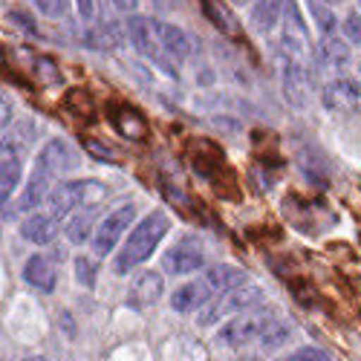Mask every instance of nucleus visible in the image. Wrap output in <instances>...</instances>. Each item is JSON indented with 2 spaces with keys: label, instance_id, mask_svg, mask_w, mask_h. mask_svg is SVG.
<instances>
[{
  "label": "nucleus",
  "instance_id": "4",
  "mask_svg": "<svg viewBox=\"0 0 361 361\" xmlns=\"http://www.w3.org/2000/svg\"><path fill=\"white\" fill-rule=\"evenodd\" d=\"M275 321H278V312L255 307V310H249L243 318H234V321L223 324V329L217 333V344L237 350V347H246V344H252V341H260V336H263Z\"/></svg>",
  "mask_w": 361,
  "mask_h": 361
},
{
  "label": "nucleus",
  "instance_id": "31",
  "mask_svg": "<svg viewBox=\"0 0 361 361\" xmlns=\"http://www.w3.org/2000/svg\"><path fill=\"white\" fill-rule=\"evenodd\" d=\"M281 361H333V358H329L324 350H318V347H300V350H295L292 355H286Z\"/></svg>",
  "mask_w": 361,
  "mask_h": 361
},
{
  "label": "nucleus",
  "instance_id": "13",
  "mask_svg": "<svg viewBox=\"0 0 361 361\" xmlns=\"http://www.w3.org/2000/svg\"><path fill=\"white\" fill-rule=\"evenodd\" d=\"M58 217H52L49 212H32L23 223H20V237L26 243H35V246H47L58 237Z\"/></svg>",
  "mask_w": 361,
  "mask_h": 361
},
{
  "label": "nucleus",
  "instance_id": "19",
  "mask_svg": "<svg viewBox=\"0 0 361 361\" xmlns=\"http://www.w3.org/2000/svg\"><path fill=\"white\" fill-rule=\"evenodd\" d=\"M55 263L47 255H32L23 266V281L38 289V292H52L55 289Z\"/></svg>",
  "mask_w": 361,
  "mask_h": 361
},
{
  "label": "nucleus",
  "instance_id": "26",
  "mask_svg": "<svg viewBox=\"0 0 361 361\" xmlns=\"http://www.w3.org/2000/svg\"><path fill=\"white\" fill-rule=\"evenodd\" d=\"M75 281L84 289H93L96 286V260L93 257H87V255H78L75 257Z\"/></svg>",
  "mask_w": 361,
  "mask_h": 361
},
{
  "label": "nucleus",
  "instance_id": "2",
  "mask_svg": "<svg viewBox=\"0 0 361 361\" xmlns=\"http://www.w3.org/2000/svg\"><path fill=\"white\" fill-rule=\"evenodd\" d=\"M104 197H107V188L102 183H96V179H75V183L55 185L47 197V208L52 217L64 220L75 208H96Z\"/></svg>",
  "mask_w": 361,
  "mask_h": 361
},
{
  "label": "nucleus",
  "instance_id": "8",
  "mask_svg": "<svg viewBox=\"0 0 361 361\" xmlns=\"http://www.w3.org/2000/svg\"><path fill=\"white\" fill-rule=\"evenodd\" d=\"M75 165H78L75 150H73L64 139H49V142L41 147L38 159H35V173L49 176L52 183H58V179L67 176Z\"/></svg>",
  "mask_w": 361,
  "mask_h": 361
},
{
  "label": "nucleus",
  "instance_id": "17",
  "mask_svg": "<svg viewBox=\"0 0 361 361\" xmlns=\"http://www.w3.org/2000/svg\"><path fill=\"white\" fill-rule=\"evenodd\" d=\"M200 6H202V12H205L208 23H212L217 32H223V35H228V38H240V35H243V29H240V20H237V15L228 9L226 0H200Z\"/></svg>",
  "mask_w": 361,
  "mask_h": 361
},
{
  "label": "nucleus",
  "instance_id": "15",
  "mask_svg": "<svg viewBox=\"0 0 361 361\" xmlns=\"http://www.w3.org/2000/svg\"><path fill=\"white\" fill-rule=\"evenodd\" d=\"M154 29H157L162 52L171 58V61H185V58L191 55V41L179 26L165 23V20H154Z\"/></svg>",
  "mask_w": 361,
  "mask_h": 361
},
{
  "label": "nucleus",
  "instance_id": "18",
  "mask_svg": "<svg viewBox=\"0 0 361 361\" xmlns=\"http://www.w3.org/2000/svg\"><path fill=\"white\" fill-rule=\"evenodd\" d=\"M125 38H128V32H125L122 23L104 20L99 26H90L84 32V47L87 49H116V47L125 44Z\"/></svg>",
  "mask_w": 361,
  "mask_h": 361
},
{
  "label": "nucleus",
  "instance_id": "16",
  "mask_svg": "<svg viewBox=\"0 0 361 361\" xmlns=\"http://www.w3.org/2000/svg\"><path fill=\"white\" fill-rule=\"evenodd\" d=\"M212 298H214V292L208 289V283L200 278V281H191V283H185V286L173 289L171 307H173L176 312H194V310H202Z\"/></svg>",
  "mask_w": 361,
  "mask_h": 361
},
{
  "label": "nucleus",
  "instance_id": "9",
  "mask_svg": "<svg viewBox=\"0 0 361 361\" xmlns=\"http://www.w3.org/2000/svg\"><path fill=\"white\" fill-rule=\"evenodd\" d=\"M281 81H283V96L289 104L295 107H307L312 99V81L310 73L300 61H292V58H283L281 61Z\"/></svg>",
  "mask_w": 361,
  "mask_h": 361
},
{
  "label": "nucleus",
  "instance_id": "23",
  "mask_svg": "<svg viewBox=\"0 0 361 361\" xmlns=\"http://www.w3.org/2000/svg\"><path fill=\"white\" fill-rule=\"evenodd\" d=\"M318 55H321V61L329 64V67H344L350 61V47L338 32H329V35H321Z\"/></svg>",
  "mask_w": 361,
  "mask_h": 361
},
{
  "label": "nucleus",
  "instance_id": "10",
  "mask_svg": "<svg viewBox=\"0 0 361 361\" xmlns=\"http://www.w3.org/2000/svg\"><path fill=\"white\" fill-rule=\"evenodd\" d=\"M205 263V252L197 240H183V243H176L165 257H162V266L168 275H191V272H200Z\"/></svg>",
  "mask_w": 361,
  "mask_h": 361
},
{
  "label": "nucleus",
  "instance_id": "34",
  "mask_svg": "<svg viewBox=\"0 0 361 361\" xmlns=\"http://www.w3.org/2000/svg\"><path fill=\"white\" fill-rule=\"evenodd\" d=\"M9 20H12V23H18V26L23 29V32H29V35H35V32H38V29L32 26V20H29L23 12H12V15H9Z\"/></svg>",
  "mask_w": 361,
  "mask_h": 361
},
{
  "label": "nucleus",
  "instance_id": "1",
  "mask_svg": "<svg viewBox=\"0 0 361 361\" xmlns=\"http://www.w3.org/2000/svg\"><path fill=\"white\" fill-rule=\"evenodd\" d=\"M168 231H171V220H168L165 212H150L147 217H142L130 228V237L125 240L122 255H116L113 272L116 275H130L136 266H142L150 255L157 252V246L165 240Z\"/></svg>",
  "mask_w": 361,
  "mask_h": 361
},
{
  "label": "nucleus",
  "instance_id": "38",
  "mask_svg": "<svg viewBox=\"0 0 361 361\" xmlns=\"http://www.w3.org/2000/svg\"><path fill=\"white\" fill-rule=\"evenodd\" d=\"M231 4H240V6H246V4H252V0H231Z\"/></svg>",
  "mask_w": 361,
  "mask_h": 361
},
{
  "label": "nucleus",
  "instance_id": "11",
  "mask_svg": "<svg viewBox=\"0 0 361 361\" xmlns=\"http://www.w3.org/2000/svg\"><path fill=\"white\" fill-rule=\"evenodd\" d=\"M324 107L333 113H355L361 107V87L353 78H336L324 87Z\"/></svg>",
  "mask_w": 361,
  "mask_h": 361
},
{
  "label": "nucleus",
  "instance_id": "21",
  "mask_svg": "<svg viewBox=\"0 0 361 361\" xmlns=\"http://www.w3.org/2000/svg\"><path fill=\"white\" fill-rule=\"evenodd\" d=\"M110 122L118 130V136L133 139V142H145L147 139V122L136 110H130V107H113Z\"/></svg>",
  "mask_w": 361,
  "mask_h": 361
},
{
  "label": "nucleus",
  "instance_id": "14",
  "mask_svg": "<svg viewBox=\"0 0 361 361\" xmlns=\"http://www.w3.org/2000/svg\"><path fill=\"white\" fill-rule=\"evenodd\" d=\"M52 188H55V183H52L49 176H41V173L32 171V176H29V183L23 185L18 202H12L15 214H32V212H38V208L47 202V197H49Z\"/></svg>",
  "mask_w": 361,
  "mask_h": 361
},
{
  "label": "nucleus",
  "instance_id": "12",
  "mask_svg": "<svg viewBox=\"0 0 361 361\" xmlns=\"http://www.w3.org/2000/svg\"><path fill=\"white\" fill-rule=\"evenodd\" d=\"M162 292H165L162 275H157V272H139V275L130 281L128 304H130L133 310H147V307H154L157 300L162 298Z\"/></svg>",
  "mask_w": 361,
  "mask_h": 361
},
{
  "label": "nucleus",
  "instance_id": "7",
  "mask_svg": "<svg viewBox=\"0 0 361 361\" xmlns=\"http://www.w3.org/2000/svg\"><path fill=\"white\" fill-rule=\"evenodd\" d=\"M133 217H136V205L133 202H125V205L113 208V212L99 223V228L93 231V249H96V255H102V257L110 255L118 240L125 237V231L130 228Z\"/></svg>",
  "mask_w": 361,
  "mask_h": 361
},
{
  "label": "nucleus",
  "instance_id": "39",
  "mask_svg": "<svg viewBox=\"0 0 361 361\" xmlns=\"http://www.w3.org/2000/svg\"><path fill=\"white\" fill-rule=\"evenodd\" d=\"M355 6H358V12H361V0H355Z\"/></svg>",
  "mask_w": 361,
  "mask_h": 361
},
{
  "label": "nucleus",
  "instance_id": "27",
  "mask_svg": "<svg viewBox=\"0 0 361 361\" xmlns=\"http://www.w3.org/2000/svg\"><path fill=\"white\" fill-rule=\"evenodd\" d=\"M286 338H289V326H286L283 321H275V324L260 336V344H263V350H278Z\"/></svg>",
  "mask_w": 361,
  "mask_h": 361
},
{
  "label": "nucleus",
  "instance_id": "5",
  "mask_svg": "<svg viewBox=\"0 0 361 361\" xmlns=\"http://www.w3.org/2000/svg\"><path fill=\"white\" fill-rule=\"evenodd\" d=\"M283 29H281V47L286 52V58L292 61L307 64L310 55H312V38H310V29L300 18V9L295 0H283Z\"/></svg>",
  "mask_w": 361,
  "mask_h": 361
},
{
  "label": "nucleus",
  "instance_id": "35",
  "mask_svg": "<svg viewBox=\"0 0 361 361\" xmlns=\"http://www.w3.org/2000/svg\"><path fill=\"white\" fill-rule=\"evenodd\" d=\"M75 6H78V15L84 20H93V15H96V4H93V0H75Z\"/></svg>",
  "mask_w": 361,
  "mask_h": 361
},
{
  "label": "nucleus",
  "instance_id": "22",
  "mask_svg": "<svg viewBox=\"0 0 361 361\" xmlns=\"http://www.w3.org/2000/svg\"><path fill=\"white\" fill-rule=\"evenodd\" d=\"M283 18V0H252V26L257 32H272Z\"/></svg>",
  "mask_w": 361,
  "mask_h": 361
},
{
  "label": "nucleus",
  "instance_id": "25",
  "mask_svg": "<svg viewBox=\"0 0 361 361\" xmlns=\"http://www.w3.org/2000/svg\"><path fill=\"white\" fill-rule=\"evenodd\" d=\"M310 9H312V18H315V23H318V32H321V35L338 32V20H336L333 9L324 6V0H310Z\"/></svg>",
  "mask_w": 361,
  "mask_h": 361
},
{
  "label": "nucleus",
  "instance_id": "29",
  "mask_svg": "<svg viewBox=\"0 0 361 361\" xmlns=\"http://www.w3.org/2000/svg\"><path fill=\"white\" fill-rule=\"evenodd\" d=\"M35 6L47 18H64L70 9V0H35Z\"/></svg>",
  "mask_w": 361,
  "mask_h": 361
},
{
  "label": "nucleus",
  "instance_id": "20",
  "mask_svg": "<svg viewBox=\"0 0 361 361\" xmlns=\"http://www.w3.org/2000/svg\"><path fill=\"white\" fill-rule=\"evenodd\" d=\"M246 272L243 269H237V266H228V263H220V266H212L208 272L202 275V281L208 283V289H212L214 295H223L228 289H237V286H243L246 283Z\"/></svg>",
  "mask_w": 361,
  "mask_h": 361
},
{
  "label": "nucleus",
  "instance_id": "33",
  "mask_svg": "<svg viewBox=\"0 0 361 361\" xmlns=\"http://www.w3.org/2000/svg\"><path fill=\"white\" fill-rule=\"evenodd\" d=\"M12 122H15V107H12L4 96H0V133L9 130V128H12Z\"/></svg>",
  "mask_w": 361,
  "mask_h": 361
},
{
  "label": "nucleus",
  "instance_id": "37",
  "mask_svg": "<svg viewBox=\"0 0 361 361\" xmlns=\"http://www.w3.org/2000/svg\"><path fill=\"white\" fill-rule=\"evenodd\" d=\"M23 361H44V355H26Z\"/></svg>",
  "mask_w": 361,
  "mask_h": 361
},
{
  "label": "nucleus",
  "instance_id": "30",
  "mask_svg": "<svg viewBox=\"0 0 361 361\" xmlns=\"http://www.w3.org/2000/svg\"><path fill=\"white\" fill-rule=\"evenodd\" d=\"M84 150H87L90 157L102 159V162H116V150L107 147V145H102V142H96V139H84Z\"/></svg>",
  "mask_w": 361,
  "mask_h": 361
},
{
  "label": "nucleus",
  "instance_id": "6",
  "mask_svg": "<svg viewBox=\"0 0 361 361\" xmlns=\"http://www.w3.org/2000/svg\"><path fill=\"white\" fill-rule=\"evenodd\" d=\"M125 32H128V38H130L133 49H136L142 58H147V61L159 64L168 75H176L173 61H171V58L162 52V47H159V38H157L154 20H147V18H142V15H130V18L125 20Z\"/></svg>",
  "mask_w": 361,
  "mask_h": 361
},
{
  "label": "nucleus",
  "instance_id": "28",
  "mask_svg": "<svg viewBox=\"0 0 361 361\" xmlns=\"http://www.w3.org/2000/svg\"><path fill=\"white\" fill-rule=\"evenodd\" d=\"M35 73H38L41 81H47V84H55L58 78H61V73H58L55 61H52V58H47V55H38V58H35Z\"/></svg>",
  "mask_w": 361,
  "mask_h": 361
},
{
  "label": "nucleus",
  "instance_id": "36",
  "mask_svg": "<svg viewBox=\"0 0 361 361\" xmlns=\"http://www.w3.org/2000/svg\"><path fill=\"white\" fill-rule=\"evenodd\" d=\"M113 6L118 9V12H136V6H139V0H113Z\"/></svg>",
  "mask_w": 361,
  "mask_h": 361
},
{
  "label": "nucleus",
  "instance_id": "24",
  "mask_svg": "<svg viewBox=\"0 0 361 361\" xmlns=\"http://www.w3.org/2000/svg\"><path fill=\"white\" fill-rule=\"evenodd\" d=\"M93 217H96V208H87V212H81L78 217H73L70 223H67V240L70 243H75V246H81V243H87L90 237H93Z\"/></svg>",
  "mask_w": 361,
  "mask_h": 361
},
{
  "label": "nucleus",
  "instance_id": "3",
  "mask_svg": "<svg viewBox=\"0 0 361 361\" xmlns=\"http://www.w3.org/2000/svg\"><path fill=\"white\" fill-rule=\"evenodd\" d=\"M263 304V289L255 286V283H246V286H237V289H228L223 295H214L208 304L200 310V324L202 326H212L234 312H249L255 307Z\"/></svg>",
  "mask_w": 361,
  "mask_h": 361
},
{
  "label": "nucleus",
  "instance_id": "32",
  "mask_svg": "<svg viewBox=\"0 0 361 361\" xmlns=\"http://www.w3.org/2000/svg\"><path fill=\"white\" fill-rule=\"evenodd\" d=\"M344 35L353 41V44H361V12H350L344 18Z\"/></svg>",
  "mask_w": 361,
  "mask_h": 361
}]
</instances>
